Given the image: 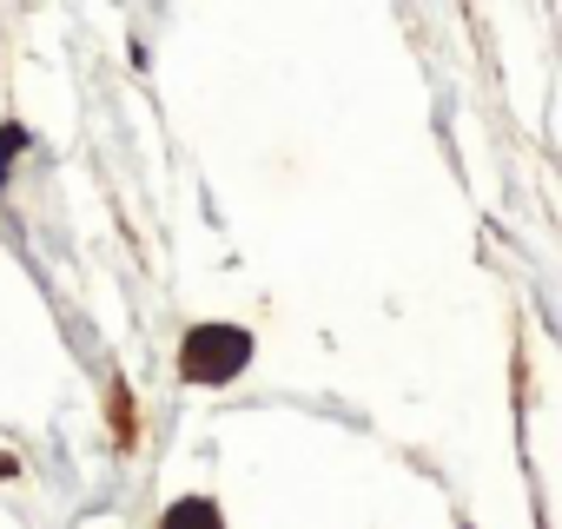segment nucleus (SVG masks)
Returning <instances> with one entry per match:
<instances>
[{
    "label": "nucleus",
    "instance_id": "1",
    "mask_svg": "<svg viewBox=\"0 0 562 529\" xmlns=\"http://www.w3.org/2000/svg\"><path fill=\"white\" fill-rule=\"evenodd\" d=\"M251 364V331L245 325H192L179 345V378L186 384H232Z\"/></svg>",
    "mask_w": 562,
    "mask_h": 529
},
{
    "label": "nucleus",
    "instance_id": "2",
    "mask_svg": "<svg viewBox=\"0 0 562 529\" xmlns=\"http://www.w3.org/2000/svg\"><path fill=\"white\" fill-rule=\"evenodd\" d=\"M159 529H225V516H218L212 496H179V503L159 516Z\"/></svg>",
    "mask_w": 562,
    "mask_h": 529
},
{
    "label": "nucleus",
    "instance_id": "3",
    "mask_svg": "<svg viewBox=\"0 0 562 529\" xmlns=\"http://www.w3.org/2000/svg\"><path fill=\"white\" fill-rule=\"evenodd\" d=\"M21 153H27V126L21 120H0V185H8V172H14Z\"/></svg>",
    "mask_w": 562,
    "mask_h": 529
},
{
    "label": "nucleus",
    "instance_id": "4",
    "mask_svg": "<svg viewBox=\"0 0 562 529\" xmlns=\"http://www.w3.org/2000/svg\"><path fill=\"white\" fill-rule=\"evenodd\" d=\"M113 437H120V450L139 437V424H133V391H126V384H113Z\"/></svg>",
    "mask_w": 562,
    "mask_h": 529
},
{
    "label": "nucleus",
    "instance_id": "5",
    "mask_svg": "<svg viewBox=\"0 0 562 529\" xmlns=\"http://www.w3.org/2000/svg\"><path fill=\"white\" fill-rule=\"evenodd\" d=\"M463 529H470V522H463Z\"/></svg>",
    "mask_w": 562,
    "mask_h": 529
}]
</instances>
